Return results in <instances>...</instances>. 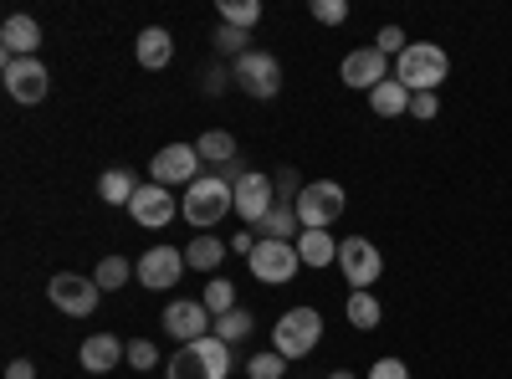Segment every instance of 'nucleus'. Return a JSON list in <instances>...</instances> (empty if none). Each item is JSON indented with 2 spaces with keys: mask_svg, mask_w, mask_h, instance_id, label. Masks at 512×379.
I'll return each instance as SVG.
<instances>
[{
  "mask_svg": "<svg viewBox=\"0 0 512 379\" xmlns=\"http://www.w3.org/2000/svg\"><path fill=\"white\" fill-rule=\"evenodd\" d=\"M6 379H36V364L31 359H11L6 364Z\"/></svg>",
  "mask_w": 512,
  "mask_h": 379,
  "instance_id": "ea45409f",
  "label": "nucleus"
},
{
  "mask_svg": "<svg viewBox=\"0 0 512 379\" xmlns=\"http://www.w3.org/2000/svg\"><path fill=\"white\" fill-rule=\"evenodd\" d=\"M313 21L318 26H344L349 21V0H313Z\"/></svg>",
  "mask_w": 512,
  "mask_h": 379,
  "instance_id": "72a5a7b5",
  "label": "nucleus"
},
{
  "mask_svg": "<svg viewBox=\"0 0 512 379\" xmlns=\"http://www.w3.org/2000/svg\"><path fill=\"white\" fill-rule=\"evenodd\" d=\"M205 308H210V318H221V313H231L236 308V282H226V277H216L205 287V298H200Z\"/></svg>",
  "mask_w": 512,
  "mask_h": 379,
  "instance_id": "c756f323",
  "label": "nucleus"
},
{
  "mask_svg": "<svg viewBox=\"0 0 512 379\" xmlns=\"http://www.w3.org/2000/svg\"><path fill=\"white\" fill-rule=\"evenodd\" d=\"M0 77H6V93L16 98V103H41L47 98V88H52V77H47V67H41L36 57H6L0 62Z\"/></svg>",
  "mask_w": 512,
  "mask_h": 379,
  "instance_id": "1a4fd4ad",
  "label": "nucleus"
},
{
  "mask_svg": "<svg viewBox=\"0 0 512 379\" xmlns=\"http://www.w3.org/2000/svg\"><path fill=\"white\" fill-rule=\"evenodd\" d=\"M195 349H200V359H205L210 379H226V374H231V344H226V339L205 333V339H195Z\"/></svg>",
  "mask_w": 512,
  "mask_h": 379,
  "instance_id": "b1692460",
  "label": "nucleus"
},
{
  "mask_svg": "<svg viewBox=\"0 0 512 379\" xmlns=\"http://www.w3.org/2000/svg\"><path fill=\"white\" fill-rule=\"evenodd\" d=\"M128 216H134L139 226H149V231H159V226H169V221H175L180 216V200L175 195H169L164 185H139V195L134 200H128Z\"/></svg>",
  "mask_w": 512,
  "mask_h": 379,
  "instance_id": "ddd939ff",
  "label": "nucleus"
},
{
  "mask_svg": "<svg viewBox=\"0 0 512 379\" xmlns=\"http://www.w3.org/2000/svg\"><path fill=\"white\" fill-rule=\"evenodd\" d=\"M128 272H134V267H128V262L118 257V251H113V257H103V262H98V272H93V282H98L103 292H118V287L128 282Z\"/></svg>",
  "mask_w": 512,
  "mask_h": 379,
  "instance_id": "7c9ffc66",
  "label": "nucleus"
},
{
  "mask_svg": "<svg viewBox=\"0 0 512 379\" xmlns=\"http://www.w3.org/2000/svg\"><path fill=\"white\" fill-rule=\"evenodd\" d=\"M369 379H410V364L405 359H374Z\"/></svg>",
  "mask_w": 512,
  "mask_h": 379,
  "instance_id": "58836bf2",
  "label": "nucleus"
},
{
  "mask_svg": "<svg viewBox=\"0 0 512 379\" xmlns=\"http://www.w3.org/2000/svg\"><path fill=\"white\" fill-rule=\"evenodd\" d=\"M292 246H297V257H303V267H313V272H323L328 262H338V241L328 231H303Z\"/></svg>",
  "mask_w": 512,
  "mask_h": 379,
  "instance_id": "aec40b11",
  "label": "nucleus"
},
{
  "mask_svg": "<svg viewBox=\"0 0 512 379\" xmlns=\"http://www.w3.org/2000/svg\"><path fill=\"white\" fill-rule=\"evenodd\" d=\"M169 379H210V369H205L195 344H180V354L169 359Z\"/></svg>",
  "mask_w": 512,
  "mask_h": 379,
  "instance_id": "cd10ccee",
  "label": "nucleus"
},
{
  "mask_svg": "<svg viewBox=\"0 0 512 379\" xmlns=\"http://www.w3.org/2000/svg\"><path fill=\"white\" fill-rule=\"evenodd\" d=\"M98 195H103L108 205H128V200L139 195V180L128 175V170H118V164H113V170H108V175L98 180Z\"/></svg>",
  "mask_w": 512,
  "mask_h": 379,
  "instance_id": "393cba45",
  "label": "nucleus"
},
{
  "mask_svg": "<svg viewBox=\"0 0 512 379\" xmlns=\"http://www.w3.org/2000/svg\"><path fill=\"white\" fill-rule=\"evenodd\" d=\"M195 149H200V159H205V164H236V139H231L226 129L200 134V139H195Z\"/></svg>",
  "mask_w": 512,
  "mask_h": 379,
  "instance_id": "5701e85b",
  "label": "nucleus"
},
{
  "mask_svg": "<svg viewBox=\"0 0 512 379\" xmlns=\"http://www.w3.org/2000/svg\"><path fill=\"white\" fill-rule=\"evenodd\" d=\"M154 364H159L154 339H134V344H128V369H154Z\"/></svg>",
  "mask_w": 512,
  "mask_h": 379,
  "instance_id": "f704fd0d",
  "label": "nucleus"
},
{
  "mask_svg": "<svg viewBox=\"0 0 512 379\" xmlns=\"http://www.w3.org/2000/svg\"><path fill=\"white\" fill-rule=\"evenodd\" d=\"M251 328H256V323H251V313H246V308H231V313H221V318H216V328H210V333H216V339H226V344H241Z\"/></svg>",
  "mask_w": 512,
  "mask_h": 379,
  "instance_id": "c85d7f7f",
  "label": "nucleus"
},
{
  "mask_svg": "<svg viewBox=\"0 0 512 379\" xmlns=\"http://www.w3.org/2000/svg\"><path fill=\"white\" fill-rule=\"evenodd\" d=\"M0 47H6V57H36L41 26L31 16H6V26H0Z\"/></svg>",
  "mask_w": 512,
  "mask_h": 379,
  "instance_id": "f3484780",
  "label": "nucleus"
},
{
  "mask_svg": "<svg viewBox=\"0 0 512 379\" xmlns=\"http://www.w3.org/2000/svg\"><path fill=\"white\" fill-rule=\"evenodd\" d=\"M231 210H236V190L221 180V175H200L195 185H185V200H180V216L205 236L210 226H216V221H226L231 216Z\"/></svg>",
  "mask_w": 512,
  "mask_h": 379,
  "instance_id": "f03ea898",
  "label": "nucleus"
},
{
  "mask_svg": "<svg viewBox=\"0 0 512 379\" xmlns=\"http://www.w3.org/2000/svg\"><path fill=\"white\" fill-rule=\"evenodd\" d=\"M272 205H277V180H272V175L246 170V175L236 180V216H241L246 226H262Z\"/></svg>",
  "mask_w": 512,
  "mask_h": 379,
  "instance_id": "9b49d317",
  "label": "nucleus"
},
{
  "mask_svg": "<svg viewBox=\"0 0 512 379\" xmlns=\"http://www.w3.org/2000/svg\"><path fill=\"white\" fill-rule=\"evenodd\" d=\"M292 210H297V221H303V231H328L349 210V195H344L338 180H313V185H303V195H297Z\"/></svg>",
  "mask_w": 512,
  "mask_h": 379,
  "instance_id": "20e7f679",
  "label": "nucleus"
},
{
  "mask_svg": "<svg viewBox=\"0 0 512 379\" xmlns=\"http://www.w3.org/2000/svg\"><path fill=\"white\" fill-rule=\"evenodd\" d=\"M436 113H441V98H436V93H415V98H410V118L431 123Z\"/></svg>",
  "mask_w": 512,
  "mask_h": 379,
  "instance_id": "4c0bfd02",
  "label": "nucleus"
},
{
  "mask_svg": "<svg viewBox=\"0 0 512 379\" xmlns=\"http://www.w3.org/2000/svg\"><path fill=\"white\" fill-rule=\"evenodd\" d=\"M323 339V313L318 308H287L272 328V349L282 359H308Z\"/></svg>",
  "mask_w": 512,
  "mask_h": 379,
  "instance_id": "7ed1b4c3",
  "label": "nucleus"
},
{
  "mask_svg": "<svg viewBox=\"0 0 512 379\" xmlns=\"http://www.w3.org/2000/svg\"><path fill=\"white\" fill-rule=\"evenodd\" d=\"M134 52H139V67L144 72H159V67H169V57H175V36H169L164 26H144Z\"/></svg>",
  "mask_w": 512,
  "mask_h": 379,
  "instance_id": "a211bd4d",
  "label": "nucleus"
},
{
  "mask_svg": "<svg viewBox=\"0 0 512 379\" xmlns=\"http://www.w3.org/2000/svg\"><path fill=\"white\" fill-rule=\"evenodd\" d=\"M410 88H400V82L390 77V82H379V88L369 93V108H374V118H405L410 113Z\"/></svg>",
  "mask_w": 512,
  "mask_h": 379,
  "instance_id": "412c9836",
  "label": "nucleus"
},
{
  "mask_svg": "<svg viewBox=\"0 0 512 379\" xmlns=\"http://www.w3.org/2000/svg\"><path fill=\"white\" fill-rule=\"evenodd\" d=\"M226 241H216V236H195L190 246H185V267H195V272H216L221 262H226Z\"/></svg>",
  "mask_w": 512,
  "mask_h": 379,
  "instance_id": "4be33fe9",
  "label": "nucleus"
},
{
  "mask_svg": "<svg viewBox=\"0 0 512 379\" xmlns=\"http://www.w3.org/2000/svg\"><path fill=\"white\" fill-rule=\"evenodd\" d=\"M47 298H52V308H62L67 318H93V313H98V303H103V287H98L93 277L57 272V277L47 282Z\"/></svg>",
  "mask_w": 512,
  "mask_h": 379,
  "instance_id": "39448f33",
  "label": "nucleus"
},
{
  "mask_svg": "<svg viewBox=\"0 0 512 379\" xmlns=\"http://www.w3.org/2000/svg\"><path fill=\"white\" fill-rule=\"evenodd\" d=\"M246 374H251V379H282V374H287V359H282L277 349H267V354L246 359Z\"/></svg>",
  "mask_w": 512,
  "mask_h": 379,
  "instance_id": "2f4dec72",
  "label": "nucleus"
},
{
  "mask_svg": "<svg viewBox=\"0 0 512 379\" xmlns=\"http://www.w3.org/2000/svg\"><path fill=\"white\" fill-rule=\"evenodd\" d=\"M200 149L195 144H164L159 154H154V164H149V175H154V185H195L200 180Z\"/></svg>",
  "mask_w": 512,
  "mask_h": 379,
  "instance_id": "9d476101",
  "label": "nucleus"
},
{
  "mask_svg": "<svg viewBox=\"0 0 512 379\" xmlns=\"http://www.w3.org/2000/svg\"><path fill=\"white\" fill-rule=\"evenodd\" d=\"M328 379H354V374H344V369H338V374H328Z\"/></svg>",
  "mask_w": 512,
  "mask_h": 379,
  "instance_id": "79ce46f5",
  "label": "nucleus"
},
{
  "mask_svg": "<svg viewBox=\"0 0 512 379\" xmlns=\"http://www.w3.org/2000/svg\"><path fill=\"white\" fill-rule=\"evenodd\" d=\"M451 77V57L436 47V41H410L395 62V82L410 93H441V82Z\"/></svg>",
  "mask_w": 512,
  "mask_h": 379,
  "instance_id": "f257e3e1",
  "label": "nucleus"
},
{
  "mask_svg": "<svg viewBox=\"0 0 512 379\" xmlns=\"http://www.w3.org/2000/svg\"><path fill=\"white\" fill-rule=\"evenodd\" d=\"M246 41H251L246 31H236V26H226V21H221V31H216V52H221V57H236V62H241V57L251 52Z\"/></svg>",
  "mask_w": 512,
  "mask_h": 379,
  "instance_id": "473e14b6",
  "label": "nucleus"
},
{
  "mask_svg": "<svg viewBox=\"0 0 512 379\" xmlns=\"http://www.w3.org/2000/svg\"><path fill=\"white\" fill-rule=\"evenodd\" d=\"M210 328H216V318H210V308L200 298H175L164 308V333H169V339H180V344L205 339Z\"/></svg>",
  "mask_w": 512,
  "mask_h": 379,
  "instance_id": "f8f14e48",
  "label": "nucleus"
},
{
  "mask_svg": "<svg viewBox=\"0 0 512 379\" xmlns=\"http://www.w3.org/2000/svg\"><path fill=\"white\" fill-rule=\"evenodd\" d=\"M236 88L246 98H277L282 93V62L262 47H251L241 62H236Z\"/></svg>",
  "mask_w": 512,
  "mask_h": 379,
  "instance_id": "423d86ee",
  "label": "nucleus"
},
{
  "mask_svg": "<svg viewBox=\"0 0 512 379\" xmlns=\"http://www.w3.org/2000/svg\"><path fill=\"white\" fill-rule=\"evenodd\" d=\"M123 359H128V344L118 339V333H88L82 349H77V364L88 374H113Z\"/></svg>",
  "mask_w": 512,
  "mask_h": 379,
  "instance_id": "dca6fc26",
  "label": "nucleus"
},
{
  "mask_svg": "<svg viewBox=\"0 0 512 379\" xmlns=\"http://www.w3.org/2000/svg\"><path fill=\"white\" fill-rule=\"evenodd\" d=\"M246 231H256V241H297V236H303V221H297L292 205H272L267 221L262 226H246Z\"/></svg>",
  "mask_w": 512,
  "mask_h": 379,
  "instance_id": "6ab92c4d",
  "label": "nucleus"
},
{
  "mask_svg": "<svg viewBox=\"0 0 512 379\" xmlns=\"http://www.w3.org/2000/svg\"><path fill=\"white\" fill-rule=\"evenodd\" d=\"M297 195H303V180L292 170H277V205H297Z\"/></svg>",
  "mask_w": 512,
  "mask_h": 379,
  "instance_id": "e433bc0d",
  "label": "nucleus"
},
{
  "mask_svg": "<svg viewBox=\"0 0 512 379\" xmlns=\"http://www.w3.org/2000/svg\"><path fill=\"white\" fill-rule=\"evenodd\" d=\"M221 21L236 26V31H251L262 21V0H221Z\"/></svg>",
  "mask_w": 512,
  "mask_h": 379,
  "instance_id": "bb28decb",
  "label": "nucleus"
},
{
  "mask_svg": "<svg viewBox=\"0 0 512 379\" xmlns=\"http://www.w3.org/2000/svg\"><path fill=\"white\" fill-rule=\"evenodd\" d=\"M338 77H344L349 88H364V93H374L379 82H390V57H384L379 47H359V52H349V57H344Z\"/></svg>",
  "mask_w": 512,
  "mask_h": 379,
  "instance_id": "2eb2a0df",
  "label": "nucleus"
},
{
  "mask_svg": "<svg viewBox=\"0 0 512 379\" xmlns=\"http://www.w3.org/2000/svg\"><path fill=\"white\" fill-rule=\"evenodd\" d=\"M338 267H344L354 292H369L384 272V257H379V246L369 236H349V241H338Z\"/></svg>",
  "mask_w": 512,
  "mask_h": 379,
  "instance_id": "6e6552de",
  "label": "nucleus"
},
{
  "mask_svg": "<svg viewBox=\"0 0 512 379\" xmlns=\"http://www.w3.org/2000/svg\"><path fill=\"white\" fill-rule=\"evenodd\" d=\"M246 262H251V277H256V282H267V287L292 282L297 267H303V257H297V246H292V241H256V251H251Z\"/></svg>",
  "mask_w": 512,
  "mask_h": 379,
  "instance_id": "0eeeda50",
  "label": "nucleus"
},
{
  "mask_svg": "<svg viewBox=\"0 0 512 379\" xmlns=\"http://www.w3.org/2000/svg\"><path fill=\"white\" fill-rule=\"evenodd\" d=\"M344 313H349V323H354L359 333L379 328V318H384V308H379V298H374V292H354V298L344 303Z\"/></svg>",
  "mask_w": 512,
  "mask_h": 379,
  "instance_id": "a878e982",
  "label": "nucleus"
},
{
  "mask_svg": "<svg viewBox=\"0 0 512 379\" xmlns=\"http://www.w3.org/2000/svg\"><path fill=\"white\" fill-rule=\"evenodd\" d=\"M139 282L144 287H154V292H169L180 282V272H185V251H175V246H149L144 257H139Z\"/></svg>",
  "mask_w": 512,
  "mask_h": 379,
  "instance_id": "4468645a",
  "label": "nucleus"
},
{
  "mask_svg": "<svg viewBox=\"0 0 512 379\" xmlns=\"http://www.w3.org/2000/svg\"><path fill=\"white\" fill-rule=\"evenodd\" d=\"M374 47H379L384 57H400V52L410 47V41H405V31H400V26H384V31L374 36Z\"/></svg>",
  "mask_w": 512,
  "mask_h": 379,
  "instance_id": "c9c22d12",
  "label": "nucleus"
},
{
  "mask_svg": "<svg viewBox=\"0 0 512 379\" xmlns=\"http://www.w3.org/2000/svg\"><path fill=\"white\" fill-rule=\"evenodd\" d=\"M236 251H246V257H251V251H256V231H236V241H231Z\"/></svg>",
  "mask_w": 512,
  "mask_h": 379,
  "instance_id": "a19ab883",
  "label": "nucleus"
}]
</instances>
